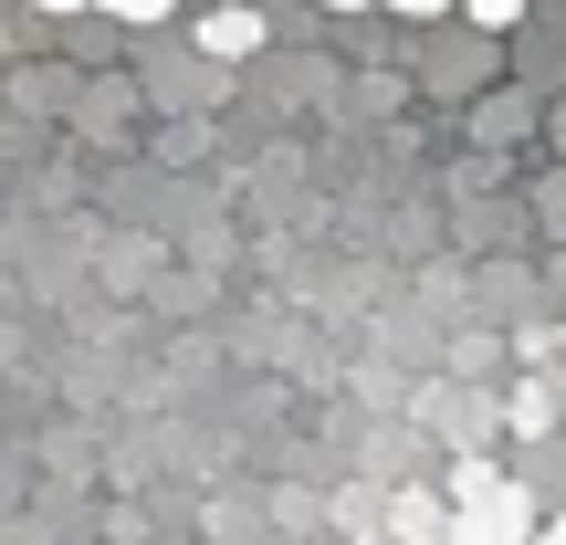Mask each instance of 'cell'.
<instances>
[{"label":"cell","mask_w":566,"mask_h":545,"mask_svg":"<svg viewBox=\"0 0 566 545\" xmlns=\"http://www.w3.org/2000/svg\"><path fill=\"white\" fill-rule=\"evenodd\" d=\"M441 535H451V545H525V535H535V493H525V483H493L483 504H462Z\"/></svg>","instance_id":"cell-1"},{"label":"cell","mask_w":566,"mask_h":545,"mask_svg":"<svg viewBox=\"0 0 566 545\" xmlns=\"http://www.w3.org/2000/svg\"><path fill=\"white\" fill-rule=\"evenodd\" d=\"M263 32H273L263 11H210V21H200V53H221V63H242V53H263Z\"/></svg>","instance_id":"cell-2"},{"label":"cell","mask_w":566,"mask_h":545,"mask_svg":"<svg viewBox=\"0 0 566 545\" xmlns=\"http://www.w3.org/2000/svg\"><path fill=\"white\" fill-rule=\"evenodd\" d=\"M388 525H399L409 545H430V535L451 525V504H441V493H399V504H388Z\"/></svg>","instance_id":"cell-3"},{"label":"cell","mask_w":566,"mask_h":545,"mask_svg":"<svg viewBox=\"0 0 566 545\" xmlns=\"http://www.w3.org/2000/svg\"><path fill=\"white\" fill-rule=\"evenodd\" d=\"M514 430H525V441H535V430H556V388H546V378L514 388Z\"/></svg>","instance_id":"cell-4"},{"label":"cell","mask_w":566,"mask_h":545,"mask_svg":"<svg viewBox=\"0 0 566 545\" xmlns=\"http://www.w3.org/2000/svg\"><path fill=\"white\" fill-rule=\"evenodd\" d=\"M493 483H504V472H493V462H462V472H451V504H483Z\"/></svg>","instance_id":"cell-5"},{"label":"cell","mask_w":566,"mask_h":545,"mask_svg":"<svg viewBox=\"0 0 566 545\" xmlns=\"http://www.w3.org/2000/svg\"><path fill=\"white\" fill-rule=\"evenodd\" d=\"M472 21H493V32H514V21H525V0H462Z\"/></svg>","instance_id":"cell-6"},{"label":"cell","mask_w":566,"mask_h":545,"mask_svg":"<svg viewBox=\"0 0 566 545\" xmlns=\"http://www.w3.org/2000/svg\"><path fill=\"white\" fill-rule=\"evenodd\" d=\"M95 11H116V21H168V0H95Z\"/></svg>","instance_id":"cell-7"},{"label":"cell","mask_w":566,"mask_h":545,"mask_svg":"<svg viewBox=\"0 0 566 545\" xmlns=\"http://www.w3.org/2000/svg\"><path fill=\"white\" fill-rule=\"evenodd\" d=\"M388 11H409V21H441V11H451V0H388Z\"/></svg>","instance_id":"cell-8"},{"label":"cell","mask_w":566,"mask_h":545,"mask_svg":"<svg viewBox=\"0 0 566 545\" xmlns=\"http://www.w3.org/2000/svg\"><path fill=\"white\" fill-rule=\"evenodd\" d=\"M535 545H566V514H556V525H535Z\"/></svg>","instance_id":"cell-9"},{"label":"cell","mask_w":566,"mask_h":545,"mask_svg":"<svg viewBox=\"0 0 566 545\" xmlns=\"http://www.w3.org/2000/svg\"><path fill=\"white\" fill-rule=\"evenodd\" d=\"M315 11H367V0H315Z\"/></svg>","instance_id":"cell-10"},{"label":"cell","mask_w":566,"mask_h":545,"mask_svg":"<svg viewBox=\"0 0 566 545\" xmlns=\"http://www.w3.org/2000/svg\"><path fill=\"white\" fill-rule=\"evenodd\" d=\"M32 11H74V0H32Z\"/></svg>","instance_id":"cell-11"},{"label":"cell","mask_w":566,"mask_h":545,"mask_svg":"<svg viewBox=\"0 0 566 545\" xmlns=\"http://www.w3.org/2000/svg\"><path fill=\"white\" fill-rule=\"evenodd\" d=\"M430 545H451V535H430Z\"/></svg>","instance_id":"cell-12"}]
</instances>
